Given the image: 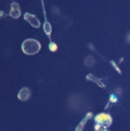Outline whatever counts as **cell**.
Here are the masks:
<instances>
[{
    "instance_id": "cell-9",
    "label": "cell",
    "mask_w": 130,
    "mask_h": 131,
    "mask_svg": "<svg viewBox=\"0 0 130 131\" xmlns=\"http://www.w3.org/2000/svg\"><path fill=\"white\" fill-rule=\"evenodd\" d=\"M49 49H50L52 52H56L58 50V46H57V44L54 43V42H51L50 45H49Z\"/></svg>"
},
{
    "instance_id": "cell-1",
    "label": "cell",
    "mask_w": 130,
    "mask_h": 131,
    "mask_svg": "<svg viewBox=\"0 0 130 131\" xmlns=\"http://www.w3.org/2000/svg\"><path fill=\"white\" fill-rule=\"evenodd\" d=\"M22 51L25 53L26 55H36L40 50V43L36 39L29 38L23 41L22 43Z\"/></svg>"
},
{
    "instance_id": "cell-4",
    "label": "cell",
    "mask_w": 130,
    "mask_h": 131,
    "mask_svg": "<svg viewBox=\"0 0 130 131\" xmlns=\"http://www.w3.org/2000/svg\"><path fill=\"white\" fill-rule=\"evenodd\" d=\"M30 97H31V91L27 87L22 88L18 93V99L20 101H27L30 99Z\"/></svg>"
},
{
    "instance_id": "cell-6",
    "label": "cell",
    "mask_w": 130,
    "mask_h": 131,
    "mask_svg": "<svg viewBox=\"0 0 130 131\" xmlns=\"http://www.w3.org/2000/svg\"><path fill=\"white\" fill-rule=\"evenodd\" d=\"M91 116H92V113H88V114H87V116L85 117V118H84V120H83L82 122L80 123V125L78 126V128H77V131H81V130H82L83 126H84V124L86 123L87 120H88V119H89V118H90Z\"/></svg>"
},
{
    "instance_id": "cell-8",
    "label": "cell",
    "mask_w": 130,
    "mask_h": 131,
    "mask_svg": "<svg viewBox=\"0 0 130 131\" xmlns=\"http://www.w3.org/2000/svg\"><path fill=\"white\" fill-rule=\"evenodd\" d=\"M44 30H45V32H46V34H47V35H50L51 26H50V24H49L48 22H46V23L44 24Z\"/></svg>"
},
{
    "instance_id": "cell-3",
    "label": "cell",
    "mask_w": 130,
    "mask_h": 131,
    "mask_svg": "<svg viewBox=\"0 0 130 131\" xmlns=\"http://www.w3.org/2000/svg\"><path fill=\"white\" fill-rule=\"evenodd\" d=\"M24 18H25V20H27V21L29 22L32 27H35V28H38L40 26L39 20L36 18L35 15H30V14H26V15H24Z\"/></svg>"
},
{
    "instance_id": "cell-10",
    "label": "cell",
    "mask_w": 130,
    "mask_h": 131,
    "mask_svg": "<svg viewBox=\"0 0 130 131\" xmlns=\"http://www.w3.org/2000/svg\"><path fill=\"white\" fill-rule=\"evenodd\" d=\"M127 40H128V41L130 42V34L128 35V37H127Z\"/></svg>"
},
{
    "instance_id": "cell-7",
    "label": "cell",
    "mask_w": 130,
    "mask_h": 131,
    "mask_svg": "<svg viewBox=\"0 0 130 131\" xmlns=\"http://www.w3.org/2000/svg\"><path fill=\"white\" fill-rule=\"evenodd\" d=\"M94 63H95V60L92 57H88V58L85 59V64H86L87 66H89V67H91Z\"/></svg>"
},
{
    "instance_id": "cell-5",
    "label": "cell",
    "mask_w": 130,
    "mask_h": 131,
    "mask_svg": "<svg viewBox=\"0 0 130 131\" xmlns=\"http://www.w3.org/2000/svg\"><path fill=\"white\" fill-rule=\"evenodd\" d=\"M10 15L13 16L14 18L19 17V15H20V10H19V7H18L17 3L12 4V10H11V13H10Z\"/></svg>"
},
{
    "instance_id": "cell-2",
    "label": "cell",
    "mask_w": 130,
    "mask_h": 131,
    "mask_svg": "<svg viewBox=\"0 0 130 131\" xmlns=\"http://www.w3.org/2000/svg\"><path fill=\"white\" fill-rule=\"evenodd\" d=\"M95 121L98 124L101 125L102 127H108L110 124H112V118L109 116L108 114H105V113H101V114H98Z\"/></svg>"
}]
</instances>
